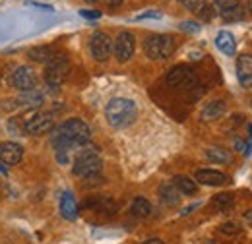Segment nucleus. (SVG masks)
Listing matches in <instances>:
<instances>
[{"mask_svg": "<svg viewBox=\"0 0 252 244\" xmlns=\"http://www.w3.org/2000/svg\"><path fill=\"white\" fill-rule=\"evenodd\" d=\"M51 142L55 146L57 159L68 163V155L76 148H84L92 142V128L82 119H70L51 130Z\"/></svg>", "mask_w": 252, "mask_h": 244, "instance_id": "1", "label": "nucleus"}, {"mask_svg": "<svg viewBox=\"0 0 252 244\" xmlns=\"http://www.w3.org/2000/svg\"><path fill=\"white\" fill-rule=\"evenodd\" d=\"M105 119L117 130L128 128L132 122L138 119V105L132 99L115 97L105 107Z\"/></svg>", "mask_w": 252, "mask_h": 244, "instance_id": "2", "label": "nucleus"}, {"mask_svg": "<svg viewBox=\"0 0 252 244\" xmlns=\"http://www.w3.org/2000/svg\"><path fill=\"white\" fill-rule=\"evenodd\" d=\"M103 167V159L101 153L95 146H84L80 148V152L76 153L74 163H72V173L80 179H88L92 175H99Z\"/></svg>", "mask_w": 252, "mask_h": 244, "instance_id": "3", "label": "nucleus"}, {"mask_svg": "<svg viewBox=\"0 0 252 244\" xmlns=\"http://www.w3.org/2000/svg\"><path fill=\"white\" fill-rule=\"evenodd\" d=\"M175 49H177L175 37L165 35V33L150 35L144 41V51H146L148 59H152V61H165V59L173 57Z\"/></svg>", "mask_w": 252, "mask_h": 244, "instance_id": "4", "label": "nucleus"}, {"mask_svg": "<svg viewBox=\"0 0 252 244\" xmlns=\"http://www.w3.org/2000/svg\"><path fill=\"white\" fill-rule=\"evenodd\" d=\"M68 74H70V61H68V57L64 53H59L55 59H51V61L47 62V66H45V82L53 90L63 86L64 80L68 78Z\"/></svg>", "mask_w": 252, "mask_h": 244, "instance_id": "5", "label": "nucleus"}, {"mask_svg": "<svg viewBox=\"0 0 252 244\" xmlns=\"http://www.w3.org/2000/svg\"><path fill=\"white\" fill-rule=\"evenodd\" d=\"M55 126V115L49 111H37L24 124V132L30 136H41L51 132Z\"/></svg>", "mask_w": 252, "mask_h": 244, "instance_id": "6", "label": "nucleus"}, {"mask_svg": "<svg viewBox=\"0 0 252 244\" xmlns=\"http://www.w3.org/2000/svg\"><path fill=\"white\" fill-rule=\"evenodd\" d=\"M194 84H196V74L187 64H179V66L171 68L167 74V86H171L175 90H190Z\"/></svg>", "mask_w": 252, "mask_h": 244, "instance_id": "7", "label": "nucleus"}, {"mask_svg": "<svg viewBox=\"0 0 252 244\" xmlns=\"http://www.w3.org/2000/svg\"><path fill=\"white\" fill-rule=\"evenodd\" d=\"M90 51L97 62H107L113 55V41L107 33L95 31L90 39Z\"/></svg>", "mask_w": 252, "mask_h": 244, "instance_id": "8", "label": "nucleus"}, {"mask_svg": "<svg viewBox=\"0 0 252 244\" xmlns=\"http://www.w3.org/2000/svg\"><path fill=\"white\" fill-rule=\"evenodd\" d=\"M136 51V37L130 31H121L117 41H113V53L119 62H128Z\"/></svg>", "mask_w": 252, "mask_h": 244, "instance_id": "9", "label": "nucleus"}, {"mask_svg": "<svg viewBox=\"0 0 252 244\" xmlns=\"http://www.w3.org/2000/svg\"><path fill=\"white\" fill-rule=\"evenodd\" d=\"M12 86L18 90V92H30L37 88V76H35V70L32 66H18L12 74Z\"/></svg>", "mask_w": 252, "mask_h": 244, "instance_id": "10", "label": "nucleus"}, {"mask_svg": "<svg viewBox=\"0 0 252 244\" xmlns=\"http://www.w3.org/2000/svg\"><path fill=\"white\" fill-rule=\"evenodd\" d=\"M24 157V148L16 142H2L0 144V163L4 165H18Z\"/></svg>", "mask_w": 252, "mask_h": 244, "instance_id": "11", "label": "nucleus"}, {"mask_svg": "<svg viewBox=\"0 0 252 244\" xmlns=\"http://www.w3.org/2000/svg\"><path fill=\"white\" fill-rule=\"evenodd\" d=\"M196 183L204 184V186H223L229 183V177L216 169H200L196 171Z\"/></svg>", "mask_w": 252, "mask_h": 244, "instance_id": "12", "label": "nucleus"}, {"mask_svg": "<svg viewBox=\"0 0 252 244\" xmlns=\"http://www.w3.org/2000/svg\"><path fill=\"white\" fill-rule=\"evenodd\" d=\"M237 80L243 88H252V57L241 55L237 59Z\"/></svg>", "mask_w": 252, "mask_h": 244, "instance_id": "13", "label": "nucleus"}, {"mask_svg": "<svg viewBox=\"0 0 252 244\" xmlns=\"http://www.w3.org/2000/svg\"><path fill=\"white\" fill-rule=\"evenodd\" d=\"M225 111H227L225 101H223V99H214V101H210L208 105H204V109H202V113H200V119L204 122L218 121V119H221V117L225 115Z\"/></svg>", "mask_w": 252, "mask_h": 244, "instance_id": "14", "label": "nucleus"}, {"mask_svg": "<svg viewBox=\"0 0 252 244\" xmlns=\"http://www.w3.org/2000/svg\"><path fill=\"white\" fill-rule=\"evenodd\" d=\"M84 208L86 210H95L99 214L113 215L119 210V204L115 200H111V198H92V200H86L84 202Z\"/></svg>", "mask_w": 252, "mask_h": 244, "instance_id": "15", "label": "nucleus"}, {"mask_svg": "<svg viewBox=\"0 0 252 244\" xmlns=\"http://www.w3.org/2000/svg\"><path fill=\"white\" fill-rule=\"evenodd\" d=\"M43 99H45V95L43 92H39L37 88L35 90H30V92H24L14 103V107H22V109H37V107H41L43 105Z\"/></svg>", "mask_w": 252, "mask_h": 244, "instance_id": "16", "label": "nucleus"}, {"mask_svg": "<svg viewBox=\"0 0 252 244\" xmlns=\"http://www.w3.org/2000/svg\"><path fill=\"white\" fill-rule=\"evenodd\" d=\"M57 55H59V51L53 45H39V47H33L28 51V59L33 62H39V64H47Z\"/></svg>", "mask_w": 252, "mask_h": 244, "instance_id": "17", "label": "nucleus"}, {"mask_svg": "<svg viewBox=\"0 0 252 244\" xmlns=\"http://www.w3.org/2000/svg\"><path fill=\"white\" fill-rule=\"evenodd\" d=\"M61 214L64 219L68 221H76L78 219V204H76V198L70 190H66L61 198Z\"/></svg>", "mask_w": 252, "mask_h": 244, "instance_id": "18", "label": "nucleus"}, {"mask_svg": "<svg viewBox=\"0 0 252 244\" xmlns=\"http://www.w3.org/2000/svg\"><path fill=\"white\" fill-rule=\"evenodd\" d=\"M159 198H161V204H165L167 208H175L181 202V192L175 188L173 183H165L159 188Z\"/></svg>", "mask_w": 252, "mask_h": 244, "instance_id": "19", "label": "nucleus"}, {"mask_svg": "<svg viewBox=\"0 0 252 244\" xmlns=\"http://www.w3.org/2000/svg\"><path fill=\"white\" fill-rule=\"evenodd\" d=\"M216 47L220 49L223 55L233 57V55H235V51H237V45H235V37H233V33H229V31H220V33H218V37H216Z\"/></svg>", "mask_w": 252, "mask_h": 244, "instance_id": "20", "label": "nucleus"}, {"mask_svg": "<svg viewBox=\"0 0 252 244\" xmlns=\"http://www.w3.org/2000/svg\"><path fill=\"white\" fill-rule=\"evenodd\" d=\"M173 184H175V188H177L181 194H185V196H194V194L198 192V183H194L192 179L185 177V175H177V177L173 179Z\"/></svg>", "mask_w": 252, "mask_h": 244, "instance_id": "21", "label": "nucleus"}, {"mask_svg": "<svg viewBox=\"0 0 252 244\" xmlns=\"http://www.w3.org/2000/svg\"><path fill=\"white\" fill-rule=\"evenodd\" d=\"M212 206L221 212V214H227V212H231L233 208H235V198H233V194H218V196H214V200H212Z\"/></svg>", "mask_w": 252, "mask_h": 244, "instance_id": "22", "label": "nucleus"}, {"mask_svg": "<svg viewBox=\"0 0 252 244\" xmlns=\"http://www.w3.org/2000/svg\"><path fill=\"white\" fill-rule=\"evenodd\" d=\"M130 212H132L134 217H140V219L150 217V214H152V204H150L146 198L138 196V198H134V202H132V206H130Z\"/></svg>", "mask_w": 252, "mask_h": 244, "instance_id": "23", "label": "nucleus"}, {"mask_svg": "<svg viewBox=\"0 0 252 244\" xmlns=\"http://www.w3.org/2000/svg\"><path fill=\"white\" fill-rule=\"evenodd\" d=\"M206 159L212 163H229L231 161V153L223 148H208L206 150Z\"/></svg>", "mask_w": 252, "mask_h": 244, "instance_id": "24", "label": "nucleus"}, {"mask_svg": "<svg viewBox=\"0 0 252 244\" xmlns=\"http://www.w3.org/2000/svg\"><path fill=\"white\" fill-rule=\"evenodd\" d=\"M221 18H223L225 22H241V20L245 18V8L239 4V6L231 8V10H225V12H221Z\"/></svg>", "mask_w": 252, "mask_h": 244, "instance_id": "25", "label": "nucleus"}, {"mask_svg": "<svg viewBox=\"0 0 252 244\" xmlns=\"http://www.w3.org/2000/svg\"><path fill=\"white\" fill-rule=\"evenodd\" d=\"M220 233L227 235V237H235V235L241 233V225L235 223V221H231V223H223V225L220 227Z\"/></svg>", "mask_w": 252, "mask_h": 244, "instance_id": "26", "label": "nucleus"}, {"mask_svg": "<svg viewBox=\"0 0 252 244\" xmlns=\"http://www.w3.org/2000/svg\"><path fill=\"white\" fill-rule=\"evenodd\" d=\"M239 4H241V0H216V2H214V8L221 14V12L231 10V8L239 6Z\"/></svg>", "mask_w": 252, "mask_h": 244, "instance_id": "27", "label": "nucleus"}, {"mask_svg": "<svg viewBox=\"0 0 252 244\" xmlns=\"http://www.w3.org/2000/svg\"><path fill=\"white\" fill-rule=\"evenodd\" d=\"M198 16H200L204 22H210V20H214V16H216V8H214L212 4H208V2H206V4L200 8Z\"/></svg>", "mask_w": 252, "mask_h": 244, "instance_id": "28", "label": "nucleus"}, {"mask_svg": "<svg viewBox=\"0 0 252 244\" xmlns=\"http://www.w3.org/2000/svg\"><path fill=\"white\" fill-rule=\"evenodd\" d=\"M183 4L189 8L190 12H196V14H198V12H200V8L206 4V0H185Z\"/></svg>", "mask_w": 252, "mask_h": 244, "instance_id": "29", "label": "nucleus"}, {"mask_svg": "<svg viewBox=\"0 0 252 244\" xmlns=\"http://www.w3.org/2000/svg\"><path fill=\"white\" fill-rule=\"evenodd\" d=\"M179 30L187 31V33H198L200 31V24H196V22H183L179 26Z\"/></svg>", "mask_w": 252, "mask_h": 244, "instance_id": "30", "label": "nucleus"}, {"mask_svg": "<svg viewBox=\"0 0 252 244\" xmlns=\"http://www.w3.org/2000/svg\"><path fill=\"white\" fill-rule=\"evenodd\" d=\"M84 181H86L84 186H97V184H103V177L101 175H92V177H88Z\"/></svg>", "mask_w": 252, "mask_h": 244, "instance_id": "31", "label": "nucleus"}, {"mask_svg": "<svg viewBox=\"0 0 252 244\" xmlns=\"http://www.w3.org/2000/svg\"><path fill=\"white\" fill-rule=\"evenodd\" d=\"M80 16L88 18V20H97V18H101V12H97V10H80Z\"/></svg>", "mask_w": 252, "mask_h": 244, "instance_id": "32", "label": "nucleus"}, {"mask_svg": "<svg viewBox=\"0 0 252 244\" xmlns=\"http://www.w3.org/2000/svg\"><path fill=\"white\" fill-rule=\"evenodd\" d=\"M148 18H156V20H159V18H161V14L156 12V10H150V12H146V14L136 16V22H140V20H148Z\"/></svg>", "mask_w": 252, "mask_h": 244, "instance_id": "33", "label": "nucleus"}, {"mask_svg": "<svg viewBox=\"0 0 252 244\" xmlns=\"http://www.w3.org/2000/svg\"><path fill=\"white\" fill-rule=\"evenodd\" d=\"M243 219L247 221V225H251V227H252V210H247V212H245V215H243Z\"/></svg>", "mask_w": 252, "mask_h": 244, "instance_id": "34", "label": "nucleus"}, {"mask_svg": "<svg viewBox=\"0 0 252 244\" xmlns=\"http://www.w3.org/2000/svg\"><path fill=\"white\" fill-rule=\"evenodd\" d=\"M107 2V6H111V8H117V6H121L125 0H105Z\"/></svg>", "mask_w": 252, "mask_h": 244, "instance_id": "35", "label": "nucleus"}, {"mask_svg": "<svg viewBox=\"0 0 252 244\" xmlns=\"http://www.w3.org/2000/svg\"><path fill=\"white\" fill-rule=\"evenodd\" d=\"M198 206H200V204H192V206H189V208H187V210H183V214H181V215H189L190 212H192V210H196V208H198Z\"/></svg>", "mask_w": 252, "mask_h": 244, "instance_id": "36", "label": "nucleus"}, {"mask_svg": "<svg viewBox=\"0 0 252 244\" xmlns=\"http://www.w3.org/2000/svg\"><path fill=\"white\" fill-rule=\"evenodd\" d=\"M142 244H165L161 239H150V241H146V243H142Z\"/></svg>", "mask_w": 252, "mask_h": 244, "instance_id": "37", "label": "nucleus"}, {"mask_svg": "<svg viewBox=\"0 0 252 244\" xmlns=\"http://www.w3.org/2000/svg\"><path fill=\"white\" fill-rule=\"evenodd\" d=\"M249 10L252 12V0H249Z\"/></svg>", "mask_w": 252, "mask_h": 244, "instance_id": "38", "label": "nucleus"}, {"mask_svg": "<svg viewBox=\"0 0 252 244\" xmlns=\"http://www.w3.org/2000/svg\"><path fill=\"white\" fill-rule=\"evenodd\" d=\"M249 130H251V138H252V124L249 126Z\"/></svg>", "mask_w": 252, "mask_h": 244, "instance_id": "39", "label": "nucleus"}, {"mask_svg": "<svg viewBox=\"0 0 252 244\" xmlns=\"http://www.w3.org/2000/svg\"><path fill=\"white\" fill-rule=\"evenodd\" d=\"M86 2H99V0H86Z\"/></svg>", "mask_w": 252, "mask_h": 244, "instance_id": "40", "label": "nucleus"}, {"mask_svg": "<svg viewBox=\"0 0 252 244\" xmlns=\"http://www.w3.org/2000/svg\"><path fill=\"white\" fill-rule=\"evenodd\" d=\"M204 244H216V243H204Z\"/></svg>", "mask_w": 252, "mask_h": 244, "instance_id": "41", "label": "nucleus"}, {"mask_svg": "<svg viewBox=\"0 0 252 244\" xmlns=\"http://www.w3.org/2000/svg\"><path fill=\"white\" fill-rule=\"evenodd\" d=\"M179 2H185V0H179Z\"/></svg>", "mask_w": 252, "mask_h": 244, "instance_id": "42", "label": "nucleus"}]
</instances>
